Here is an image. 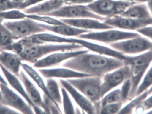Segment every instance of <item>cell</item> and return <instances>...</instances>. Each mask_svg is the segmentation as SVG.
I'll return each mask as SVG.
<instances>
[{
    "instance_id": "cell-1",
    "label": "cell",
    "mask_w": 152,
    "mask_h": 114,
    "mask_svg": "<svg viewBox=\"0 0 152 114\" xmlns=\"http://www.w3.org/2000/svg\"><path fill=\"white\" fill-rule=\"evenodd\" d=\"M125 65L123 61L102 55L81 54L67 60L62 66L79 72L102 77Z\"/></svg>"
},
{
    "instance_id": "cell-2",
    "label": "cell",
    "mask_w": 152,
    "mask_h": 114,
    "mask_svg": "<svg viewBox=\"0 0 152 114\" xmlns=\"http://www.w3.org/2000/svg\"><path fill=\"white\" fill-rule=\"evenodd\" d=\"M21 46L20 50L17 54L19 56L22 61L33 64L45 56L51 53L76 51L84 48L81 45L76 43Z\"/></svg>"
},
{
    "instance_id": "cell-3",
    "label": "cell",
    "mask_w": 152,
    "mask_h": 114,
    "mask_svg": "<svg viewBox=\"0 0 152 114\" xmlns=\"http://www.w3.org/2000/svg\"><path fill=\"white\" fill-rule=\"evenodd\" d=\"M152 62V49L135 56L127 55L124 63L130 67L131 89L129 100L135 97L137 88Z\"/></svg>"
},
{
    "instance_id": "cell-4",
    "label": "cell",
    "mask_w": 152,
    "mask_h": 114,
    "mask_svg": "<svg viewBox=\"0 0 152 114\" xmlns=\"http://www.w3.org/2000/svg\"><path fill=\"white\" fill-rule=\"evenodd\" d=\"M2 23L11 32L15 40L46 31L42 27L41 23L29 18L17 20H4Z\"/></svg>"
},
{
    "instance_id": "cell-5",
    "label": "cell",
    "mask_w": 152,
    "mask_h": 114,
    "mask_svg": "<svg viewBox=\"0 0 152 114\" xmlns=\"http://www.w3.org/2000/svg\"><path fill=\"white\" fill-rule=\"evenodd\" d=\"M102 78L99 76H92L67 79L66 81L93 104H95L102 98L101 95Z\"/></svg>"
},
{
    "instance_id": "cell-6",
    "label": "cell",
    "mask_w": 152,
    "mask_h": 114,
    "mask_svg": "<svg viewBox=\"0 0 152 114\" xmlns=\"http://www.w3.org/2000/svg\"><path fill=\"white\" fill-rule=\"evenodd\" d=\"M136 3L122 0H95L87 6L91 11L107 19L120 15L129 6Z\"/></svg>"
},
{
    "instance_id": "cell-7",
    "label": "cell",
    "mask_w": 152,
    "mask_h": 114,
    "mask_svg": "<svg viewBox=\"0 0 152 114\" xmlns=\"http://www.w3.org/2000/svg\"><path fill=\"white\" fill-rule=\"evenodd\" d=\"M110 46L125 55H137L152 49V42L140 35L133 38L111 43Z\"/></svg>"
},
{
    "instance_id": "cell-8",
    "label": "cell",
    "mask_w": 152,
    "mask_h": 114,
    "mask_svg": "<svg viewBox=\"0 0 152 114\" xmlns=\"http://www.w3.org/2000/svg\"><path fill=\"white\" fill-rule=\"evenodd\" d=\"M45 15L62 19L90 18L102 21H104L106 19L104 17L91 11L87 6L80 4L63 5L58 10Z\"/></svg>"
},
{
    "instance_id": "cell-9",
    "label": "cell",
    "mask_w": 152,
    "mask_h": 114,
    "mask_svg": "<svg viewBox=\"0 0 152 114\" xmlns=\"http://www.w3.org/2000/svg\"><path fill=\"white\" fill-rule=\"evenodd\" d=\"M140 35L137 32H127L109 29L102 32H91L84 33L78 36L81 39H89L109 44L135 37Z\"/></svg>"
},
{
    "instance_id": "cell-10",
    "label": "cell",
    "mask_w": 152,
    "mask_h": 114,
    "mask_svg": "<svg viewBox=\"0 0 152 114\" xmlns=\"http://www.w3.org/2000/svg\"><path fill=\"white\" fill-rule=\"evenodd\" d=\"M2 100L0 103L19 112L20 113L34 114L32 107L22 97L9 87L8 85L0 83Z\"/></svg>"
},
{
    "instance_id": "cell-11",
    "label": "cell",
    "mask_w": 152,
    "mask_h": 114,
    "mask_svg": "<svg viewBox=\"0 0 152 114\" xmlns=\"http://www.w3.org/2000/svg\"><path fill=\"white\" fill-rule=\"evenodd\" d=\"M130 67L126 64L104 74L101 87L102 98L112 90L122 84L126 80L130 78Z\"/></svg>"
},
{
    "instance_id": "cell-12",
    "label": "cell",
    "mask_w": 152,
    "mask_h": 114,
    "mask_svg": "<svg viewBox=\"0 0 152 114\" xmlns=\"http://www.w3.org/2000/svg\"><path fill=\"white\" fill-rule=\"evenodd\" d=\"M103 22L113 28L137 31L142 28L152 25V18L149 19H136L117 15L106 19Z\"/></svg>"
},
{
    "instance_id": "cell-13",
    "label": "cell",
    "mask_w": 152,
    "mask_h": 114,
    "mask_svg": "<svg viewBox=\"0 0 152 114\" xmlns=\"http://www.w3.org/2000/svg\"><path fill=\"white\" fill-rule=\"evenodd\" d=\"M0 70L1 71L8 84L32 107L35 113L46 114L42 108L36 106L31 101L18 77L4 68L1 64H0Z\"/></svg>"
},
{
    "instance_id": "cell-14",
    "label": "cell",
    "mask_w": 152,
    "mask_h": 114,
    "mask_svg": "<svg viewBox=\"0 0 152 114\" xmlns=\"http://www.w3.org/2000/svg\"><path fill=\"white\" fill-rule=\"evenodd\" d=\"M88 50H78L66 53H55L38 60L34 64L33 67L40 69L57 66L64 61H67L81 54L88 53Z\"/></svg>"
},
{
    "instance_id": "cell-15",
    "label": "cell",
    "mask_w": 152,
    "mask_h": 114,
    "mask_svg": "<svg viewBox=\"0 0 152 114\" xmlns=\"http://www.w3.org/2000/svg\"><path fill=\"white\" fill-rule=\"evenodd\" d=\"M69 41L70 44L76 43L79 44L81 45L83 47H86L88 50L93 51L102 55H105L110 57H113L123 61L124 62L126 58V55L124 54L121 52L113 49L112 48H111L104 46L88 42L85 39L69 38Z\"/></svg>"
},
{
    "instance_id": "cell-16",
    "label": "cell",
    "mask_w": 152,
    "mask_h": 114,
    "mask_svg": "<svg viewBox=\"0 0 152 114\" xmlns=\"http://www.w3.org/2000/svg\"><path fill=\"white\" fill-rule=\"evenodd\" d=\"M61 85L65 88L68 93L71 95L77 104L82 109V111L88 114H97L94 104H93L86 96L81 95L66 80H60Z\"/></svg>"
},
{
    "instance_id": "cell-17",
    "label": "cell",
    "mask_w": 152,
    "mask_h": 114,
    "mask_svg": "<svg viewBox=\"0 0 152 114\" xmlns=\"http://www.w3.org/2000/svg\"><path fill=\"white\" fill-rule=\"evenodd\" d=\"M60 20L64 24L71 27L85 30H109L113 29V27L101 22L98 20L90 18L67 19H61Z\"/></svg>"
},
{
    "instance_id": "cell-18",
    "label": "cell",
    "mask_w": 152,
    "mask_h": 114,
    "mask_svg": "<svg viewBox=\"0 0 152 114\" xmlns=\"http://www.w3.org/2000/svg\"><path fill=\"white\" fill-rule=\"evenodd\" d=\"M22 61L18 54L0 48V64L18 77L21 70Z\"/></svg>"
},
{
    "instance_id": "cell-19",
    "label": "cell",
    "mask_w": 152,
    "mask_h": 114,
    "mask_svg": "<svg viewBox=\"0 0 152 114\" xmlns=\"http://www.w3.org/2000/svg\"><path fill=\"white\" fill-rule=\"evenodd\" d=\"M63 0H47L22 10L27 14L45 15L57 10L64 5Z\"/></svg>"
},
{
    "instance_id": "cell-20",
    "label": "cell",
    "mask_w": 152,
    "mask_h": 114,
    "mask_svg": "<svg viewBox=\"0 0 152 114\" xmlns=\"http://www.w3.org/2000/svg\"><path fill=\"white\" fill-rule=\"evenodd\" d=\"M18 78L24 86L25 90L31 101L36 106L42 108L45 111V105L39 90L29 80L22 69L20 70Z\"/></svg>"
},
{
    "instance_id": "cell-21",
    "label": "cell",
    "mask_w": 152,
    "mask_h": 114,
    "mask_svg": "<svg viewBox=\"0 0 152 114\" xmlns=\"http://www.w3.org/2000/svg\"><path fill=\"white\" fill-rule=\"evenodd\" d=\"M39 72L46 78H75L92 76L90 74L79 72L67 68L56 69H40Z\"/></svg>"
},
{
    "instance_id": "cell-22",
    "label": "cell",
    "mask_w": 152,
    "mask_h": 114,
    "mask_svg": "<svg viewBox=\"0 0 152 114\" xmlns=\"http://www.w3.org/2000/svg\"><path fill=\"white\" fill-rule=\"evenodd\" d=\"M120 16L140 20L149 19L152 18L148 5L145 2H137L132 4L123 12Z\"/></svg>"
},
{
    "instance_id": "cell-23",
    "label": "cell",
    "mask_w": 152,
    "mask_h": 114,
    "mask_svg": "<svg viewBox=\"0 0 152 114\" xmlns=\"http://www.w3.org/2000/svg\"><path fill=\"white\" fill-rule=\"evenodd\" d=\"M41 26L47 31L57 33L64 36H76L77 37L81 34L90 32L88 30L83 29L69 26L66 24L59 25H50L41 23Z\"/></svg>"
},
{
    "instance_id": "cell-24",
    "label": "cell",
    "mask_w": 152,
    "mask_h": 114,
    "mask_svg": "<svg viewBox=\"0 0 152 114\" xmlns=\"http://www.w3.org/2000/svg\"><path fill=\"white\" fill-rule=\"evenodd\" d=\"M21 68L24 70L25 73L30 77V78L36 83L38 87L42 90L44 94L46 95L52 100L43 80L34 69L28 64L24 63H22L21 64Z\"/></svg>"
},
{
    "instance_id": "cell-25",
    "label": "cell",
    "mask_w": 152,
    "mask_h": 114,
    "mask_svg": "<svg viewBox=\"0 0 152 114\" xmlns=\"http://www.w3.org/2000/svg\"><path fill=\"white\" fill-rule=\"evenodd\" d=\"M120 102H122V96L120 89H118L104 96L98 102L94 104L96 108L97 114H99L100 109L103 107L109 104Z\"/></svg>"
},
{
    "instance_id": "cell-26",
    "label": "cell",
    "mask_w": 152,
    "mask_h": 114,
    "mask_svg": "<svg viewBox=\"0 0 152 114\" xmlns=\"http://www.w3.org/2000/svg\"><path fill=\"white\" fill-rule=\"evenodd\" d=\"M46 86L52 100L59 106L58 104H62V98L57 81L53 78H49L46 80Z\"/></svg>"
},
{
    "instance_id": "cell-27",
    "label": "cell",
    "mask_w": 152,
    "mask_h": 114,
    "mask_svg": "<svg viewBox=\"0 0 152 114\" xmlns=\"http://www.w3.org/2000/svg\"><path fill=\"white\" fill-rule=\"evenodd\" d=\"M148 91H146L131 99V101L128 104L122 107L118 114H131L132 112L142 104L144 100L148 96Z\"/></svg>"
},
{
    "instance_id": "cell-28",
    "label": "cell",
    "mask_w": 152,
    "mask_h": 114,
    "mask_svg": "<svg viewBox=\"0 0 152 114\" xmlns=\"http://www.w3.org/2000/svg\"><path fill=\"white\" fill-rule=\"evenodd\" d=\"M15 39L11 32L0 22V48L5 49L14 43Z\"/></svg>"
},
{
    "instance_id": "cell-29",
    "label": "cell",
    "mask_w": 152,
    "mask_h": 114,
    "mask_svg": "<svg viewBox=\"0 0 152 114\" xmlns=\"http://www.w3.org/2000/svg\"><path fill=\"white\" fill-rule=\"evenodd\" d=\"M152 86V65L146 72L136 92L135 97L148 90Z\"/></svg>"
},
{
    "instance_id": "cell-30",
    "label": "cell",
    "mask_w": 152,
    "mask_h": 114,
    "mask_svg": "<svg viewBox=\"0 0 152 114\" xmlns=\"http://www.w3.org/2000/svg\"><path fill=\"white\" fill-rule=\"evenodd\" d=\"M27 14L22 10L14 9L5 11L0 12V17L4 20H17L27 18Z\"/></svg>"
},
{
    "instance_id": "cell-31",
    "label": "cell",
    "mask_w": 152,
    "mask_h": 114,
    "mask_svg": "<svg viewBox=\"0 0 152 114\" xmlns=\"http://www.w3.org/2000/svg\"><path fill=\"white\" fill-rule=\"evenodd\" d=\"M61 91L62 96V102L64 113L67 114H75V111L73 103L69 97L68 92L64 87L61 88Z\"/></svg>"
},
{
    "instance_id": "cell-32",
    "label": "cell",
    "mask_w": 152,
    "mask_h": 114,
    "mask_svg": "<svg viewBox=\"0 0 152 114\" xmlns=\"http://www.w3.org/2000/svg\"><path fill=\"white\" fill-rule=\"evenodd\" d=\"M27 18L32 19L37 21H42L49 25H64V24L60 20L52 18L51 16L46 15H39L36 14H27Z\"/></svg>"
},
{
    "instance_id": "cell-33",
    "label": "cell",
    "mask_w": 152,
    "mask_h": 114,
    "mask_svg": "<svg viewBox=\"0 0 152 114\" xmlns=\"http://www.w3.org/2000/svg\"><path fill=\"white\" fill-rule=\"evenodd\" d=\"M124 103L122 102L109 104L100 109L99 114H118L122 108Z\"/></svg>"
},
{
    "instance_id": "cell-34",
    "label": "cell",
    "mask_w": 152,
    "mask_h": 114,
    "mask_svg": "<svg viewBox=\"0 0 152 114\" xmlns=\"http://www.w3.org/2000/svg\"><path fill=\"white\" fill-rule=\"evenodd\" d=\"M21 4L13 0H0V12L10 10H20Z\"/></svg>"
},
{
    "instance_id": "cell-35",
    "label": "cell",
    "mask_w": 152,
    "mask_h": 114,
    "mask_svg": "<svg viewBox=\"0 0 152 114\" xmlns=\"http://www.w3.org/2000/svg\"><path fill=\"white\" fill-rule=\"evenodd\" d=\"M122 87L120 89L122 96V102L124 104L126 103L128 100L129 93L131 89V82L130 78L126 80L122 84Z\"/></svg>"
},
{
    "instance_id": "cell-36",
    "label": "cell",
    "mask_w": 152,
    "mask_h": 114,
    "mask_svg": "<svg viewBox=\"0 0 152 114\" xmlns=\"http://www.w3.org/2000/svg\"><path fill=\"white\" fill-rule=\"evenodd\" d=\"M149 97H147L142 104L135 109L136 111H149L152 109V94Z\"/></svg>"
},
{
    "instance_id": "cell-37",
    "label": "cell",
    "mask_w": 152,
    "mask_h": 114,
    "mask_svg": "<svg viewBox=\"0 0 152 114\" xmlns=\"http://www.w3.org/2000/svg\"><path fill=\"white\" fill-rule=\"evenodd\" d=\"M137 32L152 40V25L140 29Z\"/></svg>"
},
{
    "instance_id": "cell-38",
    "label": "cell",
    "mask_w": 152,
    "mask_h": 114,
    "mask_svg": "<svg viewBox=\"0 0 152 114\" xmlns=\"http://www.w3.org/2000/svg\"><path fill=\"white\" fill-rule=\"evenodd\" d=\"M20 113L16 110L0 103V114H13Z\"/></svg>"
},
{
    "instance_id": "cell-39",
    "label": "cell",
    "mask_w": 152,
    "mask_h": 114,
    "mask_svg": "<svg viewBox=\"0 0 152 114\" xmlns=\"http://www.w3.org/2000/svg\"><path fill=\"white\" fill-rule=\"evenodd\" d=\"M45 1L46 0H26L20 5V10H23L26 8H28L30 6H33Z\"/></svg>"
},
{
    "instance_id": "cell-40",
    "label": "cell",
    "mask_w": 152,
    "mask_h": 114,
    "mask_svg": "<svg viewBox=\"0 0 152 114\" xmlns=\"http://www.w3.org/2000/svg\"><path fill=\"white\" fill-rule=\"evenodd\" d=\"M65 4L67 5L70 4H89L93 2L95 0H63Z\"/></svg>"
},
{
    "instance_id": "cell-41",
    "label": "cell",
    "mask_w": 152,
    "mask_h": 114,
    "mask_svg": "<svg viewBox=\"0 0 152 114\" xmlns=\"http://www.w3.org/2000/svg\"><path fill=\"white\" fill-rule=\"evenodd\" d=\"M122 1H127L147 3L151 0H122Z\"/></svg>"
},
{
    "instance_id": "cell-42",
    "label": "cell",
    "mask_w": 152,
    "mask_h": 114,
    "mask_svg": "<svg viewBox=\"0 0 152 114\" xmlns=\"http://www.w3.org/2000/svg\"><path fill=\"white\" fill-rule=\"evenodd\" d=\"M147 3L148 8H149V10H150L151 15L152 17V0H151V1L147 2Z\"/></svg>"
},
{
    "instance_id": "cell-43",
    "label": "cell",
    "mask_w": 152,
    "mask_h": 114,
    "mask_svg": "<svg viewBox=\"0 0 152 114\" xmlns=\"http://www.w3.org/2000/svg\"><path fill=\"white\" fill-rule=\"evenodd\" d=\"M0 83H4V84H7L8 85L7 81L5 80V78L3 77L2 75L0 73Z\"/></svg>"
},
{
    "instance_id": "cell-44",
    "label": "cell",
    "mask_w": 152,
    "mask_h": 114,
    "mask_svg": "<svg viewBox=\"0 0 152 114\" xmlns=\"http://www.w3.org/2000/svg\"><path fill=\"white\" fill-rule=\"evenodd\" d=\"M14 1L17 2L19 3H20V4H22L23 3H24V2L26 1V0H13Z\"/></svg>"
},
{
    "instance_id": "cell-45",
    "label": "cell",
    "mask_w": 152,
    "mask_h": 114,
    "mask_svg": "<svg viewBox=\"0 0 152 114\" xmlns=\"http://www.w3.org/2000/svg\"><path fill=\"white\" fill-rule=\"evenodd\" d=\"M147 91H148V95H150L152 94V86L148 89Z\"/></svg>"
},
{
    "instance_id": "cell-46",
    "label": "cell",
    "mask_w": 152,
    "mask_h": 114,
    "mask_svg": "<svg viewBox=\"0 0 152 114\" xmlns=\"http://www.w3.org/2000/svg\"><path fill=\"white\" fill-rule=\"evenodd\" d=\"M2 100V94L1 92V90H0V102Z\"/></svg>"
},
{
    "instance_id": "cell-47",
    "label": "cell",
    "mask_w": 152,
    "mask_h": 114,
    "mask_svg": "<svg viewBox=\"0 0 152 114\" xmlns=\"http://www.w3.org/2000/svg\"><path fill=\"white\" fill-rule=\"evenodd\" d=\"M146 113L152 114V109H151V110H150V111H148V113Z\"/></svg>"
},
{
    "instance_id": "cell-48",
    "label": "cell",
    "mask_w": 152,
    "mask_h": 114,
    "mask_svg": "<svg viewBox=\"0 0 152 114\" xmlns=\"http://www.w3.org/2000/svg\"><path fill=\"white\" fill-rule=\"evenodd\" d=\"M3 21V20L1 18V17H0V22H2V21Z\"/></svg>"
}]
</instances>
